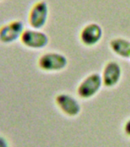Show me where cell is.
<instances>
[{
	"mask_svg": "<svg viewBox=\"0 0 130 147\" xmlns=\"http://www.w3.org/2000/svg\"><path fill=\"white\" fill-rule=\"evenodd\" d=\"M68 64L65 55L57 52L44 53L38 59V66L45 72H57L64 70Z\"/></svg>",
	"mask_w": 130,
	"mask_h": 147,
	"instance_id": "1",
	"label": "cell"
},
{
	"mask_svg": "<svg viewBox=\"0 0 130 147\" xmlns=\"http://www.w3.org/2000/svg\"><path fill=\"white\" fill-rule=\"evenodd\" d=\"M49 16L48 3L44 0L34 2L28 15V23L31 28L41 30L45 26Z\"/></svg>",
	"mask_w": 130,
	"mask_h": 147,
	"instance_id": "2",
	"label": "cell"
},
{
	"mask_svg": "<svg viewBox=\"0 0 130 147\" xmlns=\"http://www.w3.org/2000/svg\"><path fill=\"white\" fill-rule=\"evenodd\" d=\"M19 40L24 47L32 50H41L49 43L48 34L33 28H25Z\"/></svg>",
	"mask_w": 130,
	"mask_h": 147,
	"instance_id": "3",
	"label": "cell"
},
{
	"mask_svg": "<svg viewBox=\"0 0 130 147\" xmlns=\"http://www.w3.org/2000/svg\"><path fill=\"white\" fill-rule=\"evenodd\" d=\"M103 85V79L100 74H90L80 82L77 89V94L80 98L90 99L97 94Z\"/></svg>",
	"mask_w": 130,
	"mask_h": 147,
	"instance_id": "4",
	"label": "cell"
},
{
	"mask_svg": "<svg viewBox=\"0 0 130 147\" xmlns=\"http://www.w3.org/2000/svg\"><path fill=\"white\" fill-rule=\"evenodd\" d=\"M25 29L21 20H12L0 26V43L9 45L19 40Z\"/></svg>",
	"mask_w": 130,
	"mask_h": 147,
	"instance_id": "5",
	"label": "cell"
},
{
	"mask_svg": "<svg viewBox=\"0 0 130 147\" xmlns=\"http://www.w3.org/2000/svg\"><path fill=\"white\" fill-rule=\"evenodd\" d=\"M55 103L63 113L67 117L77 116L81 111V106L77 99L67 94H60L55 97Z\"/></svg>",
	"mask_w": 130,
	"mask_h": 147,
	"instance_id": "6",
	"label": "cell"
},
{
	"mask_svg": "<svg viewBox=\"0 0 130 147\" xmlns=\"http://www.w3.org/2000/svg\"><path fill=\"white\" fill-rule=\"evenodd\" d=\"M103 28L97 23H90L80 31V40L84 45L93 47L101 41L103 38Z\"/></svg>",
	"mask_w": 130,
	"mask_h": 147,
	"instance_id": "7",
	"label": "cell"
},
{
	"mask_svg": "<svg viewBox=\"0 0 130 147\" xmlns=\"http://www.w3.org/2000/svg\"><path fill=\"white\" fill-rule=\"evenodd\" d=\"M122 67L115 61L107 62L103 67L102 73L103 85L108 88L117 86L122 78Z\"/></svg>",
	"mask_w": 130,
	"mask_h": 147,
	"instance_id": "8",
	"label": "cell"
},
{
	"mask_svg": "<svg viewBox=\"0 0 130 147\" xmlns=\"http://www.w3.org/2000/svg\"><path fill=\"white\" fill-rule=\"evenodd\" d=\"M110 46L112 52L123 58H130V41L123 38L111 40Z\"/></svg>",
	"mask_w": 130,
	"mask_h": 147,
	"instance_id": "9",
	"label": "cell"
},
{
	"mask_svg": "<svg viewBox=\"0 0 130 147\" xmlns=\"http://www.w3.org/2000/svg\"><path fill=\"white\" fill-rule=\"evenodd\" d=\"M0 147H10L8 140L3 136H0Z\"/></svg>",
	"mask_w": 130,
	"mask_h": 147,
	"instance_id": "10",
	"label": "cell"
},
{
	"mask_svg": "<svg viewBox=\"0 0 130 147\" xmlns=\"http://www.w3.org/2000/svg\"><path fill=\"white\" fill-rule=\"evenodd\" d=\"M123 129L124 133H126V135L130 137V119L126 122V123L124 125Z\"/></svg>",
	"mask_w": 130,
	"mask_h": 147,
	"instance_id": "11",
	"label": "cell"
},
{
	"mask_svg": "<svg viewBox=\"0 0 130 147\" xmlns=\"http://www.w3.org/2000/svg\"><path fill=\"white\" fill-rule=\"evenodd\" d=\"M0 1H2V0H0Z\"/></svg>",
	"mask_w": 130,
	"mask_h": 147,
	"instance_id": "12",
	"label": "cell"
}]
</instances>
